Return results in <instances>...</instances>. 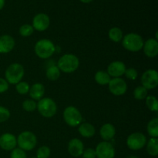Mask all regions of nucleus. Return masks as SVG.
<instances>
[{"mask_svg": "<svg viewBox=\"0 0 158 158\" xmlns=\"http://www.w3.org/2000/svg\"><path fill=\"white\" fill-rule=\"evenodd\" d=\"M63 118L66 123L71 127H77L83 120L81 114L74 106H68L63 112Z\"/></svg>", "mask_w": 158, "mask_h": 158, "instance_id": "0eeeda50", "label": "nucleus"}, {"mask_svg": "<svg viewBox=\"0 0 158 158\" xmlns=\"http://www.w3.org/2000/svg\"><path fill=\"white\" fill-rule=\"evenodd\" d=\"M148 132L150 136L154 138L158 137V119L154 118L151 120L148 124Z\"/></svg>", "mask_w": 158, "mask_h": 158, "instance_id": "4be33fe9", "label": "nucleus"}, {"mask_svg": "<svg viewBox=\"0 0 158 158\" xmlns=\"http://www.w3.org/2000/svg\"><path fill=\"white\" fill-rule=\"evenodd\" d=\"M17 140L12 134H4L0 137V147L5 151H11L15 149Z\"/></svg>", "mask_w": 158, "mask_h": 158, "instance_id": "ddd939ff", "label": "nucleus"}, {"mask_svg": "<svg viewBox=\"0 0 158 158\" xmlns=\"http://www.w3.org/2000/svg\"><path fill=\"white\" fill-rule=\"evenodd\" d=\"M24 76V69L21 64L13 63L7 68L6 71V78L11 84H17L21 81Z\"/></svg>", "mask_w": 158, "mask_h": 158, "instance_id": "20e7f679", "label": "nucleus"}, {"mask_svg": "<svg viewBox=\"0 0 158 158\" xmlns=\"http://www.w3.org/2000/svg\"><path fill=\"white\" fill-rule=\"evenodd\" d=\"M125 70H126V66L123 62L114 61L108 66L107 73L111 77L118 78L119 77H121L124 74Z\"/></svg>", "mask_w": 158, "mask_h": 158, "instance_id": "4468645a", "label": "nucleus"}, {"mask_svg": "<svg viewBox=\"0 0 158 158\" xmlns=\"http://www.w3.org/2000/svg\"><path fill=\"white\" fill-rule=\"evenodd\" d=\"M147 151L151 156H157L158 154V140L157 138H152L148 141Z\"/></svg>", "mask_w": 158, "mask_h": 158, "instance_id": "5701e85b", "label": "nucleus"}, {"mask_svg": "<svg viewBox=\"0 0 158 158\" xmlns=\"http://www.w3.org/2000/svg\"><path fill=\"white\" fill-rule=\"evenodd\" d=\"M10 117V112L8 109L0 106V123L6 121Z\"/></svg>", "mask_w": 158, "mask_h": 158, "instance_id": "2f4dec72", "label": "nucleus"}, {"mask_svg": "<svg viewBox=\"0 0 158 158\" xmlns=\"http://www.w3.org/2000/svg\"><path fill=\"white\" fill-rule=\"evenodd\" d=\"M143 86L147 89H151L157 87L158 84V74L154 69H148L143 73L141 77Z\"/></svg>", "mask_w": 158, "mask_h": 158, "instance_id": "1a4fd4ad", "label": "nucleus"}, {"mask_svg": "<svg viewBox=\"0 0 158 158\" xmlns=\"http://www.w3.org/2000/svg\"><path fill=\"white\" fill-rule=\"evenodd\" d=\"M33 158H35V157H33Z\"/></svg>", "mask_w": 158, "mask_h": 158, "instance_id": "ea45409f", "label": "nucleus"}, {"mask_svg": "<svg viewBox=\"0 0 158 158\" xmlns=\"http://www.w3.org/2000/svg\"><path fill=\"white\" fill-rule=\"evenodd\" d=\"M80 65L79 59L73 54H66L59 60L57 67L64 73H72L77 70Z\"/></svg>", "mask_w": 158, "mask_h": 158, "instance_id": "f257e3e1", "label": "nucleus"}, {"mask_svg": "<svg viewBox=\"0 0 158 158\" xmlns=\"http://www.w3.org/2000/svg\"><path fill=\"white\" fill-rule=\"evenodd\" d=\"M82 155L83 158H96L97 157L95 150L92 149V148H88V149L83 151Z\"/></svg>", "mask_w": 158, "mask_h": 158, "instance_id": "f704fd0d", "label": "nucleus"}, {"mask_svg": "<svg viewBox=\"0 0 158 158\" xmlns=\"http://www.w3.org/2000/svg\"><path fill=\"white\" fill-rule=\"evenodd\" d=\"M11 158H26V154L23 150L15 148L11 153Z\"/></svg>", "mask_w": 158, "mask_h": 158, "instance_id": "473e14b6", "label": "nucleus"}, {"mask_svg": "<svg viewBox=\"0 0 158 158\" xmlns=\"http://www.w3.org/2000/svg\"><path fill=\"white\" fill-rule=\"evenodd\" d=\"M15 46V40L9 35H3L0 36V52L8 53Z\"/></svg>", "mask_w": 158, "mask_h": 158, "instance_id": "dca6fc26", "label": "nucleus"}, {"mask_svg": "<svg viewBox=\"0 0 158 158\" xmlns=\"http://www.w3.org/2000/svg\"><path fill=\"white\" fill-rule=\"evenodd\" d=\"M124 74L127 78L132 80H136L137 78V75H138L137 71L135 69H134V68H129V69H126Z\"/></svg>", "mask_w": 158, "mask_h": 158, "instance_id": "72a5a7b5", "label": "nucleus"}, {"mask_svg": "<svg viewBox=\"0 0 158 158\" xmlns=\"http://www.w3.org/2000/svg\"><path fill=\"white\" fill-rule=\"evenodd\" d=\"M84 147L83 142L79 139H73L69 142L68 145V151L73 157H80L83 154Z\"/></svg>", "mask_w": 158, "mask_h": 158, "instance_id": "2eb2a0df", "label": "nucleus"}, {"mask_svg": "<svg viewBox=\"0 0 158 158\" xmlns=\"http://www.w3.org/2000/svg\"><path fill=\"white\" fill-rule=\"evenodd\" d=\"M80 1L83 3H89L90 2H92L93 0H80Z\"/></svg>", "mask_w": 158, "mask_h": 158, "instance_id": "4c0bfd02", "label": "nucleus"}, {"mask_svg": "<svg viewBox=\"0 0 158 158\" xmlns=\"http://www.w3.org/2000/svg\"><path fill=\"white\" fill-rule=\"evenodd\" d=\"M143 51L147 56L155 57L158 53V43L157 40L150 39L145 43H143Z\"/></svg>", "mask_w": 158, "mask_h": 158, "instance_id": "f3484780", "label": "nucleus"}, {"mask_svg": "<svg viewBox=\"0 0 158 158\" xmlns=\"http://www.w3.org/2000/svg\"><path fill=\"white\" fill-rule=\"evenodd\" d=\"M147 138L141 133H134L128 137L127 144L128 148L134 151L142 149L145 146Z\"/></svg>", "mask_w": 158, "mask_h": 158, "instance_id": "6e6552de", "label": "nucleus"}, {"mask_svg": "<svg viewBox=\"0 0 158 158\" xmlns=\"http://www.w3.org/2000/svg\"><path fill=\"white\" fill-rule=\"evenodd\" d=\"M60 71L56 66H51L46 70V77L49 80H56L60 77Z\"/></svg>", "mask_w": 158, "mask_h": 158, "instance_id": "b1692460", "label": "nucleus"}, {"mask_svg": "<svg viewBox=\"0 0 158 158\" xmlns=\"http://www.w3.org/2000/svg\"><path fill=\"white\" fill-rule=\"evenodd\" d=\"M9 89V84L6 80L0 78V94L6 92Z\"/></svg>", "mask_w": 158, "mask_h": 158, "instance_id": "c9c22d12", "label": "nucleus"}, {"mask_svg": "<svg viewBox=\"0 0 158 158\" xmlns=\"http://www.w3.org/2000/svg\"><path fill=\"white\" fill-rule=\"evenodd\" d=\"M79 133L84 137H91L95 134V128L89 123H83L79 127Z\"/></svg>", "mask_w": 158, "mask_h": 158, "instance_id": "aec40b11", "label": "nucleus"}, {"mask_svg": "<svg viewBox=\"0 0 158 158\" xmlns=\"http://www.w3.org/2000/svg\"><path fill=\"white\" fill-rule=\"evenodd\" d=\"M55 46L53 43L49 40H41L36 43L35 46V54L41 59H47L55 52Z\"/></svg>", "mask_w": 158, "mask_h": 158, "instance_id": "f03ea898", "label": "nucleus"}, {"mask_svg": "<svg viewBox=\"0 0 158 158\" xmlns=\"http://www.w3.org/2000/svg\"><path fill=\"white\" fill-rule=\"evenodd\" d=\"M100 133L102 139L104 140H110L115 136L116 130L114 125L110 123H106L100 128Z\"/></svg>", "mask_w": 158, "mask_h": 158, "instance_id": "a211bd4d", "label": "nucleus"}, {"mask_svg": "<svg viewBox=\"0 0 158 158\" xmlns=\"http://www.w3.org/2000/svg\"><path fill=\"white\" fill-rule=\"evenodd\" d=\"M33 31H34V29L32 26L26 24V25H23V26H22L21 27H20L19 33L22 36L27 37L32 35V34L33 33Z\"/></svg>", "mask_w": 158, "mask_h": 158, "instance_id": "cd10ccee", "label": "nucleus"}, {"mask_svg": "<svg viewBox=\"0 0 158 158\" xmlns=\"http://www.w3.org/2000/svg\"><path fill=\"white\" fill-rule=\"evenodd\" d=\"M37 143L35 134L29 131H25L19 135L17 143L20 149L23 151H31L35 147Z\"/></svg>", "mask_w": 158, "mask_h": 158, "instance_id": "423d86ee", "label": "nucleus"}, {"mask_svg": "<svg viewBox=\"0 0 158 158\" xmlns=\"http://www.w3.org/2000/svg\"><path fill=\"white\" fill-rule=\"evenodd\" d=\"M29 92L31 98L35 100H40L44 95L45 88L41 83H35L29 88Z\"/></svg>", "mask_w": 158, "mask_h": 158, "instance_id": "6ab92c4d", "label": "nucleus"}, {"mask_svg": "<svg viewBox=\"0 0 158 158\" xmlns=\"http://www.w3.org/2000/svg\"><path fill=\"white\" fill-rule=\"evenodd\" d=\"M37 104L33 100H26L23 102V109L28 112H32L36 108Z\"/></svg>", "mask_w": 158, "mask_h": 158, "instance_id": "c756f323", "label": "nucleus"}, {"mask_svg": "<svg viewBox=\"0 0 158 158\" xmlns=\"http://www.w3.org/2000/svg\"><path fill=\"white\" fill-rule=\"evenodd\" d=\"M109 89L113 94L116 96L123 95L126 93L127 85L126 82L121 78H114L109 82Z\"/></svg>", "mask_w": 158, "mask_h": 158, "instance_id": "9b49d317", "label": "nucleus"}, {"mask_svg": "<svg viewBox=\"0 0 158 158\" xmlns=\"http://www.w3.org/2000/svg\"><path fill=\"white\" fill-rule=\"evenodd\" d=\"M110 76L105 71H99L95 74V80L100 85H106L110 81Z\"/></svg>", "mask_w": 158, "mask_h": 158, "instance_id": "412c9836", "label": "nucleus"}, {"mask_svg": "<svg viewBox=\"0 0 158 158\" xmlns=\"http://www.w3.org/2000/svg\"><path fill=\"white\" fill-rule=\"evenodd\" d=\"M109 38L112 41L118 43L123 38V32L120 28L114 27L109 31Z\"/></svg>", "mask_w": 158, "mask_h": 158, "instance_id": "393cba45", "label": "nucleus"}, {"mask_svg": "<svg viewBox=\"0 0 158 158\" xmlns=\"http://www.w3.org/2000/svg\"><path fill=\"white\" fill-rule=\"evenodd\" d=\"M146 104L148 107L152 111L158 110V101L155 97L154 96H149L146 99Z\"/></svg>", "mask_w": 158, "mask_h": 158, "instance_id": "a878e982", "label": "nucleus"}, {"mask_svg": "<svg viewBox=\"0 0 158 158\" xmlns=\"http://www.w3.org/2000/svg\"><path fill=\"white\" fill-rule=\"evenodd\" d=\"M123 46L127 50L137 52L143 48V40L138 34L129 33L123 37Z\"/></svg>", "mask_w": 158, "mask_h": 158, "instance_id": "7ed1b4c3", "label": "nucleus"}, {"mask_svg": "<svg viewBox=\"0 0 158 158\" xmlns=\"http://www.w3.org/2000/svg\"><path fill=\"white\" fill-rule=\"evenodd\" d=\"M15 89L19 94L24 95L29 91V86L26 82H19L16 84Z\"/></svg>", "mask_w": 158, "mask_h": 158, "instance_id": "c85d7f7f", "label": "nucleus"}, {"mask_svg": "<svg viewBox=\"0 0 158 158\" xmlns=\"http://www.w3.org/2000/svg\"><path fill=\"white\" fill-rule=\"evenodd\" d=\"M49 18L44 13H40L35 15L32 20V27L37 31H44L49 27Z\"/></svg>", "mask_w": 158, "mask_h": 158, "instance_id": "f8f14e48", "label": "nucleus"}, {"mask_svg": "<svg viewBox=\"0 0 158 158\" xmlns=\"http://www.w3.org/2000/svg\"><path fill=\"white\" fill-rule=\"evenodd\" d=\"M96 155L98 158H114L115 151L110 143L106 141L101 142L96 148Z\"/></svg>", "mask_w": 158, "mask_h": 158, "instance_id": "9d476101", "label": "nucleus"}, {"mask_svg": "<svg viewBox=\"0 0 158 158\" xmlns=\"http://www.w3.org/2000/svg\"><path fill=\"white\" fill-rule=\"evenodd\" d=\"M37 158H48L50 155V149L46 146L40 148L36 153Z\"/></svg>", "mask_w": 158, "mask_h": 158, "instance_id": "7c9ffc66", "label": "nucleus"}, {"mask_svg": "<svg viewBox=\"0 0 158 158\" xmlns=\"http://www.w3.org/2000/svg\"><path fill=\"white\" fill-rule=\"evenodd\" d=\"M37 108L40 114L44 117L50 118L53 117L56 113V104L55 102L50 98H43L37 103Z\"/></svg>", "mask_w": 158, "mask_h": 158, "instance_id": "39448f33", "label": "nucleus"}, {"mask_svg": "<svg viewBox=\"0 0 158 158\" xmlns=\"http://www.w3.org/2000/svg\"><path fill=\"white\" fill-rule=\"evenodd\" d=\"M5 6V0H0V10L4 7Z\"/></svg>", "mask_w": 158, "mask_h": 158, "instance_id": "e433bc0d", "label": "nucleus"}, {"mask_svg": "<svg viewBox=\"0 0 158 158\" xmlns=\"http://www.w3.org/2000/svg\"><path fill=\"white\" fill-rule=\"evenodd\" d=\"M127 158H138V157H136V156H130V157H127Z\"/></svg>", "mask_w": 158, "mask_h": 158, "instance_id": "58836bf2", "label": "nucleus"}, {"mask_svg": "<svg viewBox=\"0 0 158 158\" xmlns=\"http://www.w3.org/2000/svg\"><path fill=\"white\" fill-rule=\"evenodd\" d=\"M148 95V89L143 86H137L134 92V96L137 100H143Z\"/></svg>", "mask_w": 158, "mask_h": 158, "instance_id": "bb28decb", "label": "nucleus"}]
</instances>
